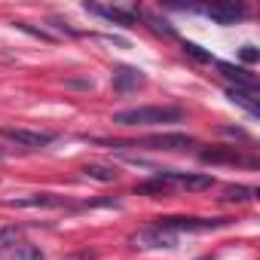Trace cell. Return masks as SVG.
<instances>
[{"instance_id": "obj_17", "label": "cell", "mask_w": 260, "mask_h": 260, "mask_svg": "<svg viewBox=\"0 0 260 260\" xmlns=\"http://www.w3.org/2000/svg\"><path fill=\"white\" fill-rule=\"evenodd\" d=\"M254 95L251 92H239V89H230V101H236V104H242L251 116H257L260 113V107H257V101H251Z\"/></svg>"}, {"instance_id": "obj_4", "label": "cell", "mask_w": 260, "mask_h": 260, "mask_svg": "<svg viewBox=\"0 0 260 260\" xmlns=\"http://www.w3.org/2000/svg\"><path fill=\"white\" fill-rule=\"evenodd\" d=\"M0 135H4L7 141H13L16 147H28V150H40V147L55 141L52 132H34V128H22V125H4Z\"/></svg>"}, {"instance_id": "obj_3", "label": "cell", "mask_w": 260, "mask_h": 260, "mask_svg": "<svg viewBox=\"0 0 260 260\" xmlns=\"http://www.w3.org/2000/svg\"><path fill=\"white\" fill-rule=\"evenodd\" d=\"M107 147H147V150H187L193 147L190 135H150L141 141H101Z\"/></svg>"}, {"instance_id": "obj_10", "label": "cell", "mask_w": 260, "mask_h": 260, "mask_svg": "<svg viewBox=\"0 0 260 260\" xmlns=\"http://www.w3.org/2000/svg\"><path fill=\"white\" fill-rule=\"evenodd\" d=\"M110 83H113V89L116 92H128V89H138V86H144V74L138 71V68H113V74H110Z\"/></svg>"}, {"instance_id": "obj_14", "label": "cell", "mask_w": 260, "mask_h": 260, "mask_svg": "<svg viewBox=\"0 0 260 260\" xmlns=\"http://www.w3.org/2000/svg\"><path fill=\"white\" fill-rule=\"evenodd\" d=\"M166 190H169V184H166L162 175H156V178H150V181H144V184L135 187V193H141V196H162Z\"/></svg>"}, {"instance_id": "obj_18", "label": "cell", "mask_w": 260, "mask_h": 260, "mask_svg": "<svg viewBox=\"0 0 260 260\" xmlns=\"http://www.w3.org/2000/svg\"><path fill=\"white\" fill-rule=\"evenodd\" d=\"M10 260H43V251L37 245H19V248H13Z\"/></svg>"}, {"instance_id": "obj_12", "label": "cell", "mask_w": 260, "mask_h": 260, "mask_svg": "<svg viewBox=\"0 0 260 260\" xmlns=\"http://www.w3.org/2000/svg\"><path fill=\"white\" fill-rule=\"evenodd\" d=\"M83 175L92 178V181H101V184H113V181L119 178V172H116L113 166H101V162H89V166H83Z\"/></svg>"}, {"instance_id": "obj_20", "label": "cell", "mask_w": 260, "mask_h": 260, "mask_svg": "<svg viewBox=\"0 0 260 260\" xmlns=\"http://www.w3.org/2000/svg\"><path fill=\"white\" fill-rule=\"evenodd\" d=\"M260 58V52L254 49V46H242V61H248V64H254Z\"/></svg>"}, {"instance_id": "obj_6", "label": "cell", "mask_w": 260, "mask_h": 260, "mask_svg": "<svg viewBox=\"0 0 260 260\" xmlns=\"http://www.w3.org/2000/svg\"><path fill=\"white\" fill-rule=\"evenodd\" d=\"M166 184L172 187H181V190H190V193H199V190H208L214 187V178L211 175H184V172H162Z\"/></svg>"}, {"instance_id": "obj_21", "label": "cell", "mask_w": 260, "mask_h": 260, "mask_svg": "<svg viewBox=\"0 0 260 260\" xmlns=\"http://www.w3.org/2000/svg\"><path fill=\"white\" fill-rule=\"evenodd\" d=\"M4 156H7V150H4V147H0V159H4Z\"/></svg>"}, {"instance_id": "obj_13", "label": "cell", "mask_w": 260, "mask_h": 260, "mask_svg": "<svg viewBox=\"0 0 260 260\" xmlns=\"http://www.w3.org/2000/svg\"><path fill=\"white\" fill-rule=\"evenodd\" d=\"M199 156L202 162H242L236 147H211V150H202Z\"/></svg>"}, {"instance_id": "obj_11", "label": "cell", "mask_w": 260, "mask_h": 260, "mask_svg": "<svg viewBox=\"0 0 260 260\" xmlns=\"http://www.w3.org/2000/svg\"><path fill=\"white\" fill-rule=\"evenodd\" d=\"M10 208H61V205H68L61 196H52V193H34V196H28V199H10L7 202Z\"/></svg>"}, {"instance_id": "obj_2", "label": "cell", "mask_w": 260, "mask_h": 260, "mask_svg": "<svg viewBox=\"0 0 260 260\" xmlns=\"http://www.w3.org/2000/svg\"><path fill=\"white\" fill-rule=\"evenodd\" d=\"M230 217H156V226L159 230H169V233H208V230H220L226 226Z\"/></svg>"}, {"instance_id": "obj_7", "label": "cell", "mask_w": 260, "mask_h": 260, "mask_svg": "<svg viewBox=\"0 0 260 260\" xmlns=\"http://www.w3.org/2000/svg\"><path fill=\"white\" fill-rule=\"evenodd\" d=\"M86 10L95 13V16H101V19H107V22H113V25H122V28H135V25H138V13H132V10L98 7V4H86Z\"/></svg>"}, {"instance_id": "obj_1", "label": "cell", "mask_w": 260, "mask_h": 260, "mask_svg": "<svg viewBox=\"0 0 260 260\" xmlns=\"http://www.w3.org/2000/svg\"><path fill=\"white\" fill-rule=\"evenodd\" d=\"M184 110L172 107V104H156V107H132V110H119L113 113L116 125H128V128H138V125H169V122H181Z\"/></svg>"}, {"instance_id": "obj_8", "label": "cell", "mask_w": 260, "mask_h": 260, "mask_svg": "<svg viewBox=\"0 0 260 260\" xmlns=\"http://www.w3.org/2000/svg\"><path fill=\"white\" fill-rule=\"evenodd\" d=\"M217 68H220V74L230 80V83H236V89L239 92H257V77L254 74H248L245 68H236V64H230V61H217Z\"/></svg>"}, {"instance_id": "obj_9", "label": "cell", "mask_w": 260, "mask_h": 260, "mask_svg": "<svg viewBox=\"0 0 260 260\" xmlns=\"http://www.w3.org/2000/svg\"><path fill=\"white\" fill-rule=\"evenodd\" d=\"M205 16L217 25H236L239 19H245V7L242 4H211L205 7Z\"/></svg>"}, {"instance_id": "obj_19", "label": "cell", "mask_w": 260, "mask_h": 260, "mask_svg": "<svg viewBox=\"0 0 260 260\" xmlns=\"http://www.w3.org/2000/svg\"><path fill=\"white\" fill-rule=\"evenodd\" d=\"M184 52H187V55H193L196 61H214V58H211V52H202V46H196V43H184Z\"/></svg>"}, {"instance_id": "obj_16", "label": "cell", "mask_w": 260, "mask_h": 260, "mask_svg": "<svg viewBox=\"0 0 260 260\" xmlns=\"http://www.w3.org/2000/svg\"><path fill=\"white\" fill-rule=\"evenodd\" d=\"M22 245V230L19 226H4L0 230V251H10Z\"/></svg>"}, {"instance_id": "obj_5", "label": "cell", "mask_w": 260, "mask_h": 260, "mask_svg": "<svg viewBox=\"0 0 260 260\" xmlns=\"http://www.w3.org/2000/svg\"><path fill=\"white\" fill-rule=\"evenodd\" d=\"M128 245L138 248V251H153V248H175L178 245V236L169 233V230H159V226H150V230H141L128 239Z\"/></svg>"}, {"instance_id": "obj_15", "label": "cell", "mask_w": 260, "mask_h": 260, "mask_svg": "<svg viewBox=\"0 0 260 260\" xmlns=\"http://www.w3.org/2000/svg\"><path fill=\"white\" fill-rule=\"evenodd\" d=\"M254 196H257L254 187H242V184L223 187V199H226V202H248V199H254Z\"/></svg>"}]
</instances>
